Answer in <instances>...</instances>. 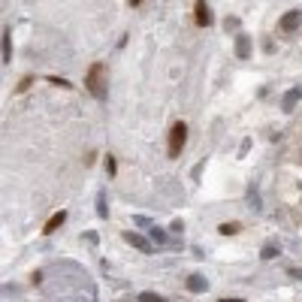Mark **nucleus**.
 <instances>
[{
	"label": "nucleus",
	"mask_w": 302,
	"mask_h": 302,
	"mask_svg": "<svg viewBox=\"0 0 302 302\" xmlns=\"http://www.w3.org/2000/svg\"><path fill=\"white\" fill-rule=\"evenodd\" d=\"M184 139H188V124H175L172 127V136H169V154L172 157H178L181 154V148H184Z\"/></svg>",
	"instance_id": "1"
},
{
	"label": "nucleus",
	"mask_w": 302,
	"mask_h": 302,
	"mask_svg": "<svg viewBox=\"0 0 302 302\" xmlns=\"http://www.w3.org/2000/svg\"><path fill=\"white\" fill-rule=\"evenodd\" d=\"M88 91L94 97H106V79H103V67L88 69Z\"/></svg>",
	"instance_id": "2"
},
{
	"label": "nucleus",
	"mask_w": 302,
	"mask_h": 302,
	"mask_svg": "<svg viewBox=\"0 0 302 302\" xmlns=\"http://www.w3.org/2000/svg\"><path fill=\"white\" fill-rule=\"evenodd\" d=\"M299 25H302V12L293 9V12H287L281 18V34H293V31H299Z\"/></svg>",
	"instance_id": "3"
},
{
	"label": "nucleus",
	"mask_w": 302,
	"mask_h": 302,
	"mask_svg": "<svg viewBox=\"0 0 302 302\" xmlns=\"http://www.w3.org/2000/svg\"><path fill=\"white\" fill-rule=\"evenodd\" d=\"M236 55H239V58H248V55H251V36L248 34H242L236 39Z\"/></svg>",
	"instance_id": "4"
},
{
	"label": "nucleus",
	"mask_w": 302,
	"mask_h": 302,
	"mask_svg": "<svg viewBox=\"0 0 302 302\" xmlns=\"http://www.w3.org/2000/svg\"><path fill=\"white\" fill-rule=\"evenodd\" d=\"M299 97H302V88H296V91H287V97L281 100V109H284V112H293V106L299 103Z\"/></svg>",
	"instance_id": "5"
},
{
	"label": "nucleus",
	"mask_w": 302,
	"mask_h": 302,
	"mask_svg": "<svg viewBox=\"0 0 302 302\" xmlns=\"http://www.w3.org/2000/svg\"><path fill=\"white\" fill-rule=\"evenodd\" d=\"M124 239H127V242H130L133 248H139V251H148V248H151L145 236H136V233H124Z\"/></svg>",
	"instance_id": "6"
},
{
	"label": "nucleus",
	"mask_w": 302,
	"mask_h": 302,
	"mask_svg": "<svg viewBox=\"0 0 302 302\" xmlns=\"http://www.w3.org/2000/svg\"><path fill=\"white\" fill-rule=\"evenodd\" d=\"M188 287H191L194 293H202L208 284H205V278H202V275H191V278H188Z\"/></svg>",
	"instance_id": "7"
},
{
	"label": "nucleus",
	"mask_w": 302,
	"mask_h": 302,
	"mask_svg": "<svg viewBox=\"0 0 302 302\" xmlns=\"http://www.w3.org/2000/svg\"><path fill=\"white\" fill-rule=\"evenodd\" d=\"M64 218H67V212H58V215H55V218L45 224V233H52L55 227H61V224H64Z\"/></svg>",
	"instance_id": "8"
},
{
	"label": "nucleus",
	"mask_w": 302,
	"mask_h": 302,
	"mask_svg": "<svg viewBox=\"0 0 302 302\" xmlns=\"http://www.w3.org/2000/svg\"><path fill=\"white\" fill-rule=\"evenodd\" d=\"M197 18H200V25H208V6L205 3H197Z\"/></svg>",
	"instance_id": "9"
},
{
	"label": "nucleus",
	"mask_w": 302,
	"mask_h": 302,
	"mask_svg": "<svg viewBox=\"0 0 302 302\" xmlns=\"http://www.w3.org/2000/svg\"><path fill=\"white\" fill-rule=\"evenodd\" d=\"M139 302H167V299H164V296H157V293H142Z\"/></svg>",
	"instance_id": "10"
},
{
	"label": "nucleus",
	"mask_w": 302,
	"mask_h": 302,
	"mask_svg": "<svg viewBox=\"0 0 302 302\" xmlns=\"http://www.w3.org/2000/svg\"><path fill=\"white\" fill-rule=\"evenodd\" d=\"M248 202H251V208H254V212H260V197H257V191H251Z\"/></svg>",
	"instance_id": "11"
},
{
	"label": "nucleus",
	"mask_w": 302,
	"mask_h": 302,
	"mask_svg": "<svg viewBox=\"0 0 302 302\" xmlns=\"http://www.w3.org/2000/svg\"><path fill=\"white\" fill-rule=\"evenodd\" d=\"M151 239H154V242H167V233L157 230V227H151Z\"/></svg>",
	"instance_id": "12"
},
{
	"label": "nucleus",
	"mask_w": 302,
	"mask_h": 302,
	"mask_svg": "<svg viewBox=\"0 0 302 302\" xmlns=\"http://www.w3.org/2000/svg\"><path fill=\"white\" fill-rule=\"evenodd\" d=\"M275 254H278V248H263V260H266V257H275Z\"/></svg>",
	"instance_id": "13"
},
{
	"label": "nucleus",
	"mask_w": 302,
	"mask_h": 302,
	"mask_svg": "<svg viewBox=\"0 0 302 302\" xmlns=\"http://www.w3.org/2000/svg\"><path fill=\"white\" fill-rule=\"evenodd\" d=\"M224 302H242V299H224Z\"/></svg>",
	"instance_id": "14"
},
{
	"label": "nucleus",
	"mask_w": 302,
	"mask_h": 302,
	"mask_svg": "<svg viewBox=\"0 0 302 302\" xmlns=\"http://www.w3.org/2000/svg\"><path fill=\"white\" fill-rule=\"evenodd\" d=\"M133 3H139V0H133Z\"/></svg>",
	"instance_id": "15"
}]
</instances>
